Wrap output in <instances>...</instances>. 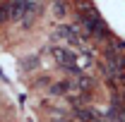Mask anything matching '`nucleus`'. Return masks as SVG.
Masks as SVG:
<instances>
[{
  "mask_svg": "<svg viewBox=\"0 0 125 122\" xmlns=\"http://www.w3.org/2000/svg\"><path fill=\"white\" fill-rule=\"evenodd\" d=\"M31 60H24L22 62V67H24V70H27V67H29V70H34V67H39V60H36V55H29Z\"/></svg>",
  "mask_w": 125,
  "mask_h": 122,
  "instance_id": "nucleus-7",
  "label": "nucleus"
},
{
  "mask_svg": "<svg viewBox=\"0 0 125 122\" xmlns=\"http://www.w3.org/2000/svg\"><path fill=\"white\" fill-rule=\"evenodd\" d=\"M51 55H53V60L58 67H62L65 72H70V74H79V58L70 50V48L65 46H51Z\"/></svg>",
  "mask_w": 125,
  "mask_h": 122,
  "instance_id": "nucleus-2",
  "label": "nucleus"
},
{
  "mask_svg": "<svg viewBox=\"0 0 125 122\" xmlns=\"http://www.w3.org/2000/svg\"><path fill=\"white\" fill-rule=\"evenodd\" d=\"M55 38H65L70 46H79L82 34H79V26H75V24H60L55 31Z\"/></svg>",
  "mask_w": 125,
  "mask_h": 122,
  "instance_id": "nucleus-4",
  "label": "nucleus"
},
{
  "mask_svg": "<svg viewBox=\"0 0 125 122\" xmlns=\"http://www.w3.org/2000/svg\"><path fill=\"white\" fill-rule=\"evenodd\" d=\"M70 12V0H51V15L55 19H67Z\"/></svg>",
  "mask_w": 125,
  "mask_h": 122,
  "instance_id": "nucleus-6",
  "label": "nucleus"
},
{
  "mask_svg": "<svg viewBox=\"0 0 125 122\" xmlns=\"http://www.w3.org/2000/svg\"><path fill=\"white\" fill-rule=\"evenodd\" d=\"M41 12H43L41 0H29V2H27L24 15H22V19H19V26H22V29H31V26L36 24V19L41 17Z\"/></svg>",
  "mask_w": 125,
  "mask_h": 122,
  "instance_id": "nucleus-3",
  "label": "nucleus"
},
{
  "mask_svg": "<svg viewBox=\"0 0 125 122\" xmlns=\"http://www.w3.org/2000/svg\"><path fill=\"white\" fill-rule=\"evenodd\" d=\"M77 26L87 34V38H94V41H104V36L108 34L106 22L101 19L99 10L94 7L89 0H84L82 7H79V24H77Z\"/></svg>",
  "mask_w": 125,
  "mask_h": 122,
  "instance_id": "nucleus-1",
  "label": "nucleus"
},
{
  "mask_svg": "<svg viewBox=\"0 0 125 122\" xmlns=\"http://www.w3.org/2000/svg\"><path fill=\"white\" fill-rule=\"evenodd\" d=\"M27 2L29 0H5V7H7V17L10 22H19L24 10H27Z\"/></svg>",
  "mask_w": 125,
  "mask_h": 122,
  "instance_id": "nucleus-5",
  "label": "nucleus"
}]
</instances>
